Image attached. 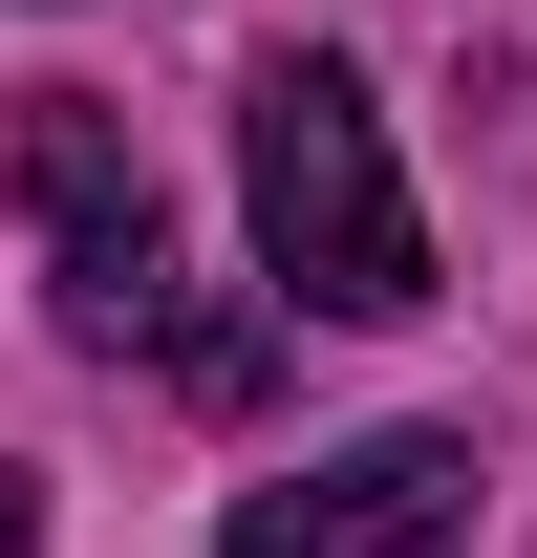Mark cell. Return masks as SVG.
I'll return each instance as SVG.
<instances>
[{
	"mask_svg": "<svg viewBox=\"0 0 537 558\" xmlns=\"http://www.w3.org/2000/svg\"><path fill=\"white\" fill-rule=\"evenodd\" d=\"M237 215H259V279L301 323H408L430 301V215H408L387 108L344 65H259L237 86Z\"/></svg>",
	"mask_w": 537,
	"mask_h": 558,
	"instance_id": "1",
	"label": "cell"
},
{
	"mask_svg": "<svg viewBox=\"0 0 537 558\" xmlns=\"http://www.w3.org/2000/svg\"><path fill=\"white\" fill-rule=\"evenodd\" d=\"M215 558H473V429H366L301 451L279 494H237Z\"/></svg>",
	"mask_w": 537,
	"mask_h": 558,
	"instance_id": "2",
	"label": "cell"
},
{
	"mask_svg": "<svg viewBox=\"0 0 537 558\" xmlns=\"http://www.w3.org/2000/svg\"><path fill=\"white\" fill-rule=\"evenodd\" d=\"M22 215L65 236V323H86V344H108V323L151 301V279H172V215H151V150L108 130L86 86H44V108H22Z\"/></svg>",
	"mask_w": 537,
	"mask_h": 558,
	"instance_id": "3",
	"label": "cell"
},
{
	"mask_svg": "<svg viewBox=\"0 0 537 558\" xmlns=\"http://www.w3.org/2000/svg\"><path fill=\"white\" fill-rule=\"evenodd\" d=\"M0 558H44V494H22V473H0Z\"/></svg>",
	"mask_w": 537,
	"mask_h": 558,
	"instance_id": "4",
	"label": "cell"
}]
</instances>
